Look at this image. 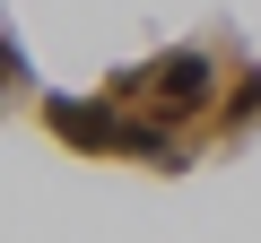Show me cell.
Instances as JSON below:
<instances>
[{"label":"cell","mask_w":261,"mask_h":243,"mask_svg":"<svg viewBox=\"0 0 261 243\" xmlns=\"http://www.w3.org/2000/svg\"><path fill=\"white\" fill-rule=\"evenodd\" d=\"M157 87H166V96H157L166 113H192L200 87H209V61H200V52H174V61H157Z\"/></svg>","instance_id":"obj_1"},{"label":"cell","mask_w":261,"mask_h":243,"mask_svg":"<svg viewBox=\"0 0 261 243\" xmlns=\"http://www.w3.org/2000/svg\"><path fill=\"white\" fill-rule=\"evenodd\" d=\"M235 113H261V70H252V78L235 87Z\"/></svg>","instance_id":"obj_2"}]
</instances>
